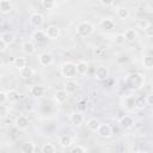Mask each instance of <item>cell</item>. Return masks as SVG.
I'll return each instance as SVG.
<instances>
[{"mask_svg": "<svg viewBox=\"0 0 153 153\" xmlns=\"http://www.w3.org/2000/svg\"><path fill=\"white\" fill-rule=\"evenodd\" d=\"M124 84L128 86V88L137 91V90H141L143 87L145 79L140 73H131V74H128L126 76Z\"/></svg>", "mask_w": 153, "mask_h": 153, "instance_id": "obj_1", "label": "cell"}, {"mask_svg": "<svg viewBox=\"0 0 153 153\" xmlns=\"http://www.w3.org/2000/svg\"><path fill=\"white\" fill-rule=\"evenodd\" d=\"M60 73L62 76H65L66 79H73L74 76H76V68H75V63L72 61H65L63 63H61L60 66Z\"/></svg>", "mask_w": 153, "mask_h": 153, "instance_id": "obj_2", "label": "cell"}, {"mask_svg": "<svg viewBox=\"0 0 153 153\" xmlns=\"http://www.w3.org/2000/svg\"><path fill=\"white\" fill-rule=\"evenodd\" d=\"M93 32H94V25L88 20H84L79 23L76 26V33L81 37H88Z\"/></svg>", "mask_w": 153, "mask_h": 153, "instance_id": "obj_3", "label": "cell"}, {"mask_svg": "<svg viewBox=\"0 0 153 153\" xmlns=\"http://www.w3.org/2000/svg\"><path fill=\"white\" fill-rule=\"evenodd\" d=\"M97 135L99 136V137H102V139H109V137H111L112 136V128H111V126L110 124H108V123H100V126H99V128L97 129Z\"/></svg>", "mask_w": 153, "mask_h": 153, "instance_id": "obj_4", "label": "cell"}, {"mask_svg": "<svg viewBox=\"0 0 153 153\" xmlns=\"http://www.w3.org/2000/svg\"><path fill=\"white\" fill-rule=\"evenodd\" d=\"M44 24V17L42 13L39 12H33L30 16V25L36 27V29H41Z\"/></svg>", "mask_w": 153, "mask_h": 153, "instance_id": "obj_5", "label": "cell"}, {"mask_svg": "<svg viewBox=\"0 0 153 153\" xmlns=\"http://www.w3.org/2000/svg\"><path fill=\"white\" fill-rule=\"evenodd\" d=\"M109 74H110L109 68H108L106 66H103V65L98 66V67L96 68V71H94V78H96L97 80H99V81L106 80V79L109 78Z\"/></svg>", "mask_w": 153, "mask_h": 153, "instance_id": "obj_6", "label": "cell"}, {"mask_svg": "<svg viewBox=\"0 0 153 153\" xmlns=\"http://www.w3.org/2000/svg\"><path fill=\"white\" fill-rule=\"evenodd\" d=\"M44 32H45L47 38H49V39H51V41L57 39V38L60 37V33H61L60 27H59L57 25H49V26L44 30Z\"/></svg>", "mask_w": 153, "mask_h": 153, "instance_id": "obj_7", "label": "cell"}, {"mask_svg": "<svg viewBox=\"0 0 153 153\" xmlns=\"http://www.w3.org/2000/svg\"><path fill=\"white\" fill-rule=\"evenodd\" d=\"M29 126H30V121L24 115H20L14 120V127L19 130H26L29 128Z\"/></svg>", "mask_w": 153, "mask_h": 153, "instance_id": "obj_8", "label": "cell"}, {"mask_svg": "<svg viewBox=\"0 0 153 153\" xmlns=\"http://www.w3.org/2000/svg\"><path fill=\"white\" fill-rule=\"evenodd\" d=\"M29 93L33 98H41L45 93V88L42 85H31L29 87Z\"/></svg>", "mask_w": 153, "mask_h": 153, "instance_id": "obj_9", "label": "cell"}, {"mask_svg": "<svg viewBox=\"0 0 153 153\" xmlns=\"http://www.w3.org/2000/svg\"><path fill=\"white\" fill-rule=\"evenodd\" d=\"M38 63L43 67H47V66H51L54 63V57L50 53H42L39 56H38Z\"/></svg>", "mask_w": 153, "mask_h": 153, "instance_id": "obj_10", "label": "cell"}, {"mask_svg": "<svg viewBox=\"0 0 153 153\" xmlns=\"http://www.w3.org/2000/svg\"><path fill=\"white\" fill-rule=\"evenodd\" d=\"M135 96H131V94H129V96H126L124 97V99H123V108L127 110V111H133V110H135L136 109V104H135Z\"/></svg>", "mask_w": 153, "mask_h": 153, "instance_id": "obj_11", "label": "cell"}, {"mask_svg": "<svg viewBox=\"0 0 153 153\" xmlns=\"http://www.w3.org/2000/svg\"><path fill=\"white\" fill-rule=\"evenodd\" d=\"M22 51L25 54V55H33L35 51H36V47H35V43L31 42V41H25L22 43Z\"/></svg>", "mask_w": 153, "mask_h": 153, "instance_id": "obj_12", "label": "cell"}, {"mask_svg": "<svg viewBox=\"0 0 153 153\" xmlns=\"http://www.w3.org/2000/svg\"><path fill=\"white\" fill-rule=\"evenodd\" d=\"M69 121L74 126H81L84 123L85 118H84V115L80 111H73L71 114V116H69Z\"/></svg>", "mask_w": 153, "mask_h": 153, "instance_id": "obj_13", "label": "cell"}, {"mask_svg": "<svg viewBox=\"0 0 153 153\" xmlns=\"http://www.w3.org/2000/svg\"><path fill=\"white\" fill-rule=\"evenodd\" d=\"M118 123H120L121 128H123V129H129V128H131V127L134 126V118H133L130 115H124V116H122V117L120 118Z\"/></svg>", "mask_w": 153, "mask_h": 153, "instance_id": "obj_14", "label": "cell"}, {"mask_svg": "<svg viewBox=\"0 0 153 153\" xmlns=\"http://www.w3.org/2000/svg\"><path fill=\"white\" fill-rule=\"evenodd\" d=\"M75 68H76V74L85 75L90 69V63L85 60H80L78 63H75Z\"/></svg>", "mask_w": 153, "mask_h": 153, "instance_id": "obj_15", "label": "cell"}, {"mask_svg": "<svg viewBox=\"0 0 153 153\" xmlns=\"http://www.w3.org/2000/svg\"><path fill=\"white\" fill-rule=\"evenodd\" d=\"M63 90L69 94V93H74L78 90V82L73 79H67L63 82Z\"/></svg>", "mask_w": 153, "mask_h": 153, "instance_id": "obj_16", "label": "cell"}, {"mask_svg": "<svg viewBox=\"0 0 153 153\" xmlns=\"http://www.w3.org/2000/svg\"><path fill=\"white\" fill-rule=\"evenodd\" d=\"M54 100L57 103V104H63L66 100H67V98H68V93L63 90V88H61V90H57V91H55V93H54Z\"/></svg>", "mask_w": 153, "mask_h": 153, "instance_id": "obj_17", "label": "cell"}, {"mask_svg": "<svg viewBox=\"0 0 153 153\" xmlns=\"http://www.w3.org/2000/svg\"><path fill=\"white\" fill-rule=\"evenodd\" d=\"M59 145L62 147V148H69L72 145H73V140L69 135L67 134H62L59 136Z\"/></svg>", "mask_w": 153, "mask_h": 153, "instance_id": "obj_18", "label": "cell"}, {"mask_svg": "<svg viewBox=\"0 0 153 153\" xmlns=\"http://www.w3.org/2000/svg\"><path fill=\"white\" fill-rule=\"evenodd\" d=\"M13 10V5L11 0H0V12L2 14H8Z\"/></svg>", "mask_w": 153, "mask_h": 153, "instance_id": "obj_19", "label": "cell"}, {"mask_svg": "<svg viewBox=\"0 0 153 153\" xmlns=\"http://www.w3.org/2000/svg\"><path fill=\"white\" fill-rule=\"evenodd\" d=\"M123 35H124L127 42H134L137 39V36H139V33L135 29H127Z\"/></svg>", "mask_w": 153, "mask_h": 153, "instance_id": "obj_20", "label": "cell"}, {"mask_svg": "<svg viewBox=\"0 0 153 153\" xmlns=\"http://www.w3.org/2000/svg\"><path fill=\"white\" fill-rule=\"evenodd\" d=\"M45 38H47V36H45L44 30L36 29V30L32 32V39H33L36 43H41V42H43Z\"/></svg>", "mask_w": 153, "mask_h": 153, "instance_id": "obj_21", "label": "cell"}, {"mask_svg": "<svg viewBox=\"0 0 153 153\" xmlns=\"http://www.w3.org/2000/svg\"><path fill=\"white\" fill-rule=\"evenodd\" d=\"M19 75H20L22 79L27 80V79L32 78V75H33V69H32L31 67H29V66H25V67H23L22 69H19Z\"/></svg>", "mask_w": 153, "mask_h": 153, "instance_id": "obj_22", "label": "cell"}, {"mask_svg": "<svg viewBox=\"0 0 153 153\" xmlns=\"http://www.w3.org/2000/svg\"><path fill=\"white\" fill-rule=\"evenodd\" d=\"M116 16H117L121 20H126V19H128V18L130 17V12H129V10H128L127 7L121 6V7H118V8L116 10Z\"/></svg>", "mask_w": 153, "mask_h": 153, "instance_id": "obj_23", "label": "cell"}, {"mask_svg": "<svg viewBox=\"0 0 153 153\" xmlns=\"http://www.w3.org/2000/svg\"><path fill=\"white\" fill-rule=\"evenodd\" d=\"M99 25H100V27L103 30H106V31H109V30H111V29L115 27V23H114V20L111 18H104V19H102L99 22Z\"/></svg>", "mask_w": 153, "mask_h": 153, "instance_id": "obj_24", "label": "cell"}, {"mask_svg": "<svg viewBox=\"0 0 153 153\" xmlns=\"http://www.w3.org/2000/svg\"><path fill=\"white\" fill-rule=\"evenodd\" d=\"M99 126H100V121L98 118H91V120H88L86 122V127L88 128V130L94 131V133L97 131V129L99 128Z\"/></svg>", "mask_w": 153, "mask_h": 153, "instance_id": "obj_25", "label": "cell"}, {"mask_svg": "<svg viewBox=\"0 0 153 153\" xmlns=\"http://www.w3.org/2000/svg\"><path fill=\"white\" fill-rule=\"evenodd\" d=\"M19 98H20V96H19V92L17 90H10V91H7V102L14 104V103H17L19 100Z\"/></svg>", "mask_w": 153, "mask_h": 153, "instance_id": "obj_26", "label": "cell"}, {"mask_svg": "<svg viewBox=\"0 0 153 153\" xmlns=\"http://www.w3.org/2000/svg\"><path fill=\"white\" fill-rule=\"evenodd\" d=\"M7 45H10V44H12L14 41H16V36L12 33V32H4L2 35H1V37H0Z\"/></svg>", "mask_w": 153, "mask_h": 153, "instance_id": "obj_27", "label": "cell"}, {"mask_svg": "<svg viewBox=\"0 0 153 153\" xmlns=\"http://www.w3.org/2000/svg\"><path fill=\"white\" fill-rule=\"evenodd\" d=\"M142 67L145 69H152L153 68V57H152V55H145L142 57Z\"/></svg>", "mask_w": 153, "mask_h": 153, "instance_id": "obj_28", "label": "cell"}, {"mask_svg": "<svg viewBox=\"0 0 153 153\" xmlns=\"http://www.w3.org/2000/svg\"><path fill=\"white\" fill-rule=\"evenodd\" d=\"M41 5L44 10H54L56 7V0H41Z\"/></svg>", "mask_w": 153, "mask_h": 153, "instance_id": "obj_29", "label": "cell"}, {"mask_svg": "<svg viewBox=\"0 0 153 153\" xmlns=\"http://www.w3.org/2000/svg\"><path fill=\"white\" fill-rule=\"evenodd\" d=\"M13 66H14L17 69H22L23 67H25V66H26V60H25V57H22V56L14 57V60H13Z\"/></svg>", "mask_w": 153, "mask_h": 153, "instance_id": "obj_30", "label": "cell"}, {"mask_svg": "<svg viewBox=\"0 0 153 153\" xmlns=\"http://www.w3.org/2000/svg\"><path fill=\"white\" fill-rule=\"evenodd\" d=\"M22 151H23L24 153H33V152L36 151L35 143H33V142H31V141L23 143V146H22Z\"/></svg>", "mask_w": 153, "mask_h": 153, "instance_id": "obj_31", "label": "cell"}, {"mask_svg": "<svg viewBox=\"0 0 153 153\" xmlns=\"http://www.w3.org/2000/svg\"><path fill=\"white\" fill-rule=\"evenodd\" d=\"M69 152L71 153H86V152H88V148H86L81 145H75V146H71Z\"/></svg>", "mask_w": 153, "mask_h": 153, "instance_id": "obj_32", "label": "cell"}, {"mask_svg": "<svg viewBox=\"0 0 153 153\" xmlns=\"http://www.w3.org/2000/svg\"><path fill=\"white\" fill-rule=\"evenodd\" d=\"M41 151L43 153H54V152H56V147L53 143H44L41 147Z\"/></svg>", "mask_w": 153, "mask_h": 153, "instance_id": "obj_33", "label": "cell"}, {"mask_svg": "<svg viewBox=\"0 0 153 153\" xmlns=\"http://www.w3.org/2000/svg\"><path fill=\"white\" fill-rule=\"evenodd\" d=\"M135 104H136V109L137 110H142L147 106L146 104V100H145V97H139V98H135Z\"/></svg>", "mask_w": 153, "mask_h": 153, "instance_id": "obj_34", "label": "cell"}, {"mask_svg": "<svg viewBox=\"0 0 153 153\" xmlns=\"http://www.w3.org/2000/svg\"><path fill=\"white\" fill-rule=\"evenodd\" d=\"M142 31H143V35H145L147 38H152V37H153V25H152V23H149Z\"/></svg>", "mask_w": 153, "mask_h": 153, "instance_id": "obj_35", "label": "cell"}, {"mask_svg": "<svg viewBox=\"0 0 153 153\" xmlns=\"http://www.w3.org/2000/svg\"><path fill=\"white\" fill-rule=\"evenodd\" d=\"M114 41H115V44H117V45H123V44L127 42L123 33H117V35L115 36Z\"/></svg>", "mask_w": 153, "mask_h": 153, "instance_id": "obj_36", "label": "cell"}, {"mask_svg": "<svg viewBox=\"0 0 153 153\" xmlns=\"http://www.w3.org/2000/svg\"><path fill=\"white\" fill-rule=\"evenodd\" d=\"M10 114V108L5 104H0V117H7Z\"/></svg>", "mask_w": 153, "mask_h": 153, "instance_id": "obj_37", "label": "cell"}, {"mask_svg": "<svg viewBox=\"0 0 153 153\" xmlns=\"http://www.w3.org/2000/svg\"><path fill=\"white\" fill-rule=\"evenodd\" d=\"M149 23H151V22H149L148 19H143V18H142V19H140V20H139L137 26H139L141 30H143V29H145V27H146V26H147Z\"/></svg>", "mask_w": 153, "mask_h": 153, "instance_id": "obj_38", "label": "cell"}, {"mask_svg": "<svg viewBox=\"0 0 153 153\" xmlns=\"http://www.w3.org/2000/svg\"><path fill=\"white\" fill-rule=\"evenodd\" d=\"M7 102V92L0 91V104H5Z\"/></svg>", "mask_w": 153, "mask_h": 153, "instance_id": "obj_39", "label": "cell"}, {"mask_svg": "<svg viewBox=\"0 0 153 153\" xmlns=\"http://www.w3.org/2000/svg\"><path fill=\"white\" fill-rule=\"evenodd\" d=\"M145 100H146V104L147 105H152L153 104V94L152 93H147L145 96Z\"/></svg>", "mask_w": 153, "mask_h": 153, "instance_id": "obj_40", "label": "cell"}, {"mask_svg": "<svg viewBox=\"0 0 153 153\" xmlns=\"http://www.w3.org/2000/svg\"><path fill=\"white\" fill-rule=\"evenodd\" d=\"M99 2H100L103 6H105V7H110V6L114 5L115 0H99Z\"/></svg>", "mask_w": 153, "mask_h": 153, "instance_id": "obj_41", "label": "cell"}, {"mask_svg": "<svg viewBox=\"0 0 153 153\" xmlns=\"http://www.w3.org/2000/svg\"><path fill=\"white\" fill-rule=\"evenodd\" d=\"M6 49H7V44L0 38V53H4V51H6Z\"/></svg>", "mask_w": 153, "mask_h": 153, "instance_id": "obj_42", "label": "cell"}, {"mask_svg": "<svg viewBox=\"0 0 153 153\" xmlns=\"http://www.w3.org/2000/svg\"><path fill=\"white\" fill-rule=\"evenodd\" d=\"M4 66V60H2V57H0V68Z\"/></svg>", "mask_w": 153, "mask_h": 153, "instance_id": "obj_43", "label": "cell"}, {"mask_svg": "<svg viewBox=\"0 0 153 153\" xmlns=\"http://www.w3.org/2000/svg\"><path fill=\"white\" fill-rule=\"evenodd\" d=\"M62 1H67V0H62Z\"/></svg>", "mask_w": 153, "mask_h": 153, "instance_id": "obj_44", "label": "cell"}]
</instances>
